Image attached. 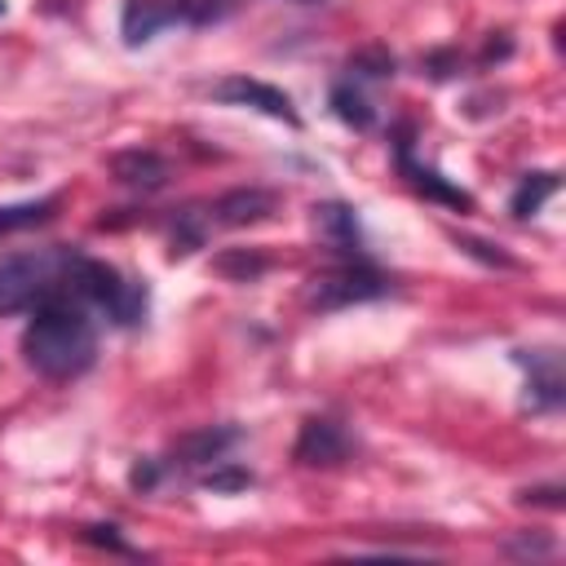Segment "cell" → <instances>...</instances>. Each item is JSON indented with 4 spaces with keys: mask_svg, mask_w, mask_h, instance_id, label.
Listing matches in <instances>:
<instances>
[{
    "mask_svg": "<svg viewBox=\"0 0 566 566\" xmlns=\"http://www.w3.org/2000/svg\"><path fill=\"white\" fill-rule=\"evenodd\" d=\"M27 363L49 380H75L97 358V332L75 292H57L44 305L31 310V323L22 332Z\"/></svg>",
    "mask_w": 566,
    "mask_h": 566,
    "instance_id": "cell-1",
    "label": "cell"
},
{
    "mask_svg": "<svg viewBox=\"0 0 566 566\" xmlns=\"http://www.w3.org/2000/svg\"><path fill=\"white\" fill-rule=\"evenodd\" d=\"M80 252L40 248L0 261V314H27L57 292H71V265Z\"/></svg>",
    "mask_w": 566,
    "mask_h": 566,
    "instance_id": "cell-2",
    "label": "cell"
},
{
    "mask_svg": "<svg viewBox=\"0 0 566 566\" xmlns=\"http://www.w3.org/2000/svg\"><path fill=\"white\" fill-rule=\"evenodd\" d=\"M71 292L102 310L115 327H133L146 318V305H150V292H146V279H128L124 270H115L111 261H97V256H75L71 265Z\"/></svg>",
    "mask_w": 566,
    "mask_h": 566,
    "instance_id": "cell-3",
    "label": "cell"
},
{
    "mask_svg": "<svg viewBox=\"0 0 566 566\" xmlns=\"http://www.w3.org/2000/svg\"><path fill=\"white\" fill-rule=\"evenodd\" d=\"M226 13V0H124L119 31L124 44H150L164 27H203Z\"/></svg>",
    "mask_w": 566,
    "mask_h": 566,
    "instance_id": "cell-4",
    "label": "cell"
},
{
    "mask_svg": "<svg viewBox=\"0 0 566 566\" xmlns=\"http://www.w3.org/2000/svg\"><path fill=\"white\" fill-rule=\"evenodd\" d=\"M389 292V279L367 261V256H345L340 265L323 270L310 279L305 305L310 310H345V305H363Z\"/></svg>",
    "mask_w": 566,
    "mask_h": 566,
    "instance_id": "cell-5",
    "label": "cell"
},
{
    "mask_svg": "<svg viewBox=\"0 0 566 566\" xmlns=\"http://www.w3.org/2000/svg\"><path fill=\"white\" fill-rule=\"evenodd\" d=\"M212 97L226 102V106H248V111H261L270 119H283L287 128H301V111L292 106V97L265 80H252V75H226L221 84H212Z\"/></svg>",
    "mask_w": 566,
    "mask_h": 566,
    "instance_id": "cell-6",
    "label": "cell"
},
{
    "mask_svg": "<svg viewBox=\"0 0 566 566\" xmlns=\"http://www.w3.org/2000/svg\"><path fill=\"white\" fill-rule=\"evenodd\" d=\"M394 159H398V172L407 177V186H411L416 195H424V199H433V203H442V208H451V212H473V195H469V190L451 186L438 168H429V164H420V159L411 155V128H402V137L394 142Z\"/></svg>",
    "mask_w": 566,
    "mask_h": 566,
    "instance_id": "cell-7",
    "label": "cell"
},
{
    "mask_svg": "<svg viewBox=\"0 0 566 566\" xmlns=\"http://www.w3.org/2000/svg\"><path fill=\"white\" fill-rule=\"evenodd\" d=\"M292 455H296V464H305V469H336V464H345V455H349V433H345L332 416H310V420L301 424V433H296Z\"/></svg>",
    "mask_w": 566,
    "mask_h": 566,
    "instance_id": "cell-8",
    "label": "cell"
},
{
    "mask_svg": "<svg viewBox=\"0 0 566 566\" xmlns=\"http://www.w3.org/2000/svg\"><path fill=\"white\" fill-rule=\"evenodd\" d=\"M106 168H111V177L119 181V186H128V190H159V186H168V177H172V168H168V159L159 155V150H142V146H133V150H115L111 159H106Z\"/></svg>",
    "mask_w": 566,
    "mask_h": 566,
    "instance_id": "cell-9",
    "label": "cell"
},
{
    "mask_svg": "<svg viewBox=\"0 0 566 566\" xmlns=\"http://www.w3.org/2000/svg\"><path fill=\"white\" fill-rule=\"evenodd\" d=\"M517 363L531 367V380H526V407H531V411H557L562 398H566L562 358H557L553 349H531V358L517 354Z\"/></svg>",
    "mask_w": 566,
    "mask_h": 566,
    "instance_id": "cell-10",
    "label": "cell"
},
{
    "mask_svg": "<svg viewBox=\"0 0 566 566\" xmlns=\"http://www.w3.org/2000/svg\"><path fill=\"white\" fill-rule=\"evenodd\" d=\"M274 203H279V195L265 190V186H234L212 203L208 217L217 226H256V221H265L274 212Z\"/></svg>",
    "mask_w": 566,
    "mask_h": 566,
    "instance_id": "cell-11",
    "label": "cell"
},
{
    "mask_svg": "<svg viewBox=\"0 0 566 566\" xmlns=\"http://www.w3.org/2000/svg\"><path fill=\"white\" fill-rule=\"evenodd\" d=\"M314 230L345 256H363V230H358V212L340 199L314 203Z\"/></svg>",
    "mask_w": 566,
    "mask_h": 566,
    "instance_id": "cell-12",
    "label": "cell"
},
{
    "mask_svg": "<svg viewBox=\"0 0 566 566\" xmlns=\"http://www.w3.org/2000/svg\"><path fill=\"white\" fill-rule=\"evenodd\" d=\"M234 442H239V429H195V433L177 438L172 455H177V464H186V469H195V464H217V460H226V451H230Z\"/></svg>",
    "mask_w": 566,
    "mask_h": 566,
    "instance_id": "cell-13",
    "label": "cell"
},
{
    "mask_svg": "<svg viewBox=\"0 0 566 566\" xmlns=\"http://www.w3.org/2000/svg\"><path fill=\"white\" fill-rule=\"evenodd\" d=\"M332 111H336L340 124H349V128H358V133H367V128L376 124V106L367 102V93L358 88L354 75H345V80L332 84Z\"/></svg>",
    "mask_w": 566,
    "mask_h": 566,
    "instance_id": "cell-14",
    "label": "cell"
},
{
    "mask_svg": "<svg viewBox=\"0 0 566 566\" xmlns=\"http://www.w3.org/2000/svg\"><path fill=\"white\" fill-rule=\"evenodd\" d=\"M548 195H557V172H526V177L513 186V195H509V212H513L517 221H526V217H535V212L544 208Z\"/></svg>",
    "mask_w": 566,
    "mask_h": 566,
    "instance_id": "cell-15",
    "label": "cell"
},
{
    "mask_svg": "<svg viewBox=\"0 0 566 566\" xmlns=\"http://www.w3.org/2000/svg\"><path fill=\"white\" fill-rule=\"evenodd\" d=\"M208 239V212H199V208H181L177 217H172V261L177 256H190L199 243Z\"/></svg>",
    "mask_w": 566,
    "mask_h": 566,
    "instance_id": "cell-16",
    "label": "cell"
},
{
    "mask_svg": "<svg viewBox=\"0 0 566 566\" xmlns=\"http://www.w3.org/2000/svg\"><path fill=\"white\" fill-rule=\"evenodd\" d=\"M53 208H57V199L4 203V208H0V234H9V230H27V226H40V221H49V217H53Z\"/></svg>",
    "mask_w": 566,
    "mask_h": 566,
    "instance_id": "cell-17",
    "label": "cell"
},
{
    "mask_svg": "<svg viewBox=\"0 0 566 566\" xmlns=\"http://www.w3.org/2000/svg\"><path fill=\"white\" fill-rule=\"evenodd\" d=\"M243 486H252V473H248V469H239L234 460H217V464H212V473H203V491L226 495V491H243Z\"/></svg>",
    "mask_w": 566,
    "mask_h": 566,
    "instance_id": "cell-18",
    "label": "cell"
},
{
    "mask_svg": "<svg viewBox=\"0 0 566 566\" xmlns=\"http://www.w3.org/2000/svg\"><path fill=\"white\" fill-rule=\"evenodd\" d=\"M349 75H354V80H363V75L385 80V75H394V57L380 53V49H367V53H358V57L349 62Z\"/></svg>",
    "mask_w": 566,
    "mask_h": 566,
    "instance_id": "cell-19",
    "label": "cell"
},
{
    "mask_svg": "<svg viewBox=\"0 0 566 566\" xmlns=\"http://www.w3.org/2000/svg\"><path fill=\"white\" fill-rule=\"evenodd\" d=\"M217 270H221V274H239V279L248 283V279H256V274L265 270V261H261V256H248V252H230V256L217 261Z\"/></svg>",
    "mask_w": 566,
    "mask_h": 566,
    "instance_id": "cell-20",
    "label": "cell"
},
{
    "mask_svg": "<svg viewBox=\"0 0 566 566\" xmlns=\"http://www.w3.org/2000/svg\"><path fill=\"white\" fill-rule=\"evenodd\" d=\"M455 243H460L464 252H473V256H482L486 265H504V270H513V256H509V252H500V248L491 252L486 243H478V239H469V234H455Z\"/></svg>",
    "mask_w": 566,
    "mask_h": 566,
    "instance_id": "cell-21",
    "label": "cell"
},
{
    "mask_svg": "<svg viewBox=\"0 0 566 566\" xmlns=\"http://www.w3.org/2000/svg\"><path fill=\"white\" fill-rule=\"evenodd\" d=\"M517 500H522V504H548V509H562V486H557V482H548V486H526V491H517Z\"/></svg>",
    "mask_w": 566,
    "mask_h": 566,
    "instance_id": "cell-22",
    "label": "cell"
},
{
    "mask_svg": "<svg viewBox=\"0 0 566 566\" xmlns=\"http://www.w3.org/2000/svg\"><path fill=\"white\" fill-rule=\"evenodd\" d=\"M84 539H88V544H102V548H115V553H133V548L115 535V526H84Z\"/></svg>",
    "mask_w": 566,
    "mask_h": 566,
    "instance_id": "cell-23",
    "label": "cell"
},
{
    "mask_svg": "<svg viewBox=\"0 0 566 566\" xmlns=\"http://www.w3.org/2000/svg\"><path fill=\"white\" fill-rule=\"evenodd\" d=\"M504 553H522V557H548V553H553V539H531V535H522V539L504 544Z\"/></svg>",
    "mask_w": 566,
    "mask_h": 566,
    "instance_id": "cell-24",
    "label": "cell"
},
{
    "mask_svg": "<svg viewBox=\"0 0 566 566\" xmlns=\"http://www.w3.org/2000/svg\"><path fill=\"white\" fill-rule=\"evenodd\" d=\"M128 482H133L137 491H150V486L159 482V464H155V460H142V464H133V473H128Z\"/></svg>",
    "mask_w": 566,
    "mask_h": 566,
    "instance_id": "cell-25",
    "label": "cell"
},
{
    "mask_svg": "<svg viewBox=\"0 0 566 566\" xmlns=\"http://www.w3.org/2000/svg\"><path fill=\"white\" fill-rule=\"evenodd\" d=\"M0 13H4V0H0Z\"/></svg>",
    "mask_w": 566,
    "mask_h": 566,
    "instance_id": "cell-26",
    "label": "cell"
},
{
    "mask_svg": "<svg viewBox=\"0 0 566 566\" xmlns=\"http://www.w3.org/2000/svg\"><path fill=\"white\" fill-rule=\"evenodd\" d=\"M305 4H310V0H305Z\"/></svg>",
    "mask_w": 566,
    "mask_h": 566,
    "instance_id": "cell-27",
    "label": "cell"
}]
</instances>
